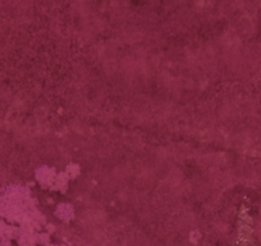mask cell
Masks as SVG:
<instances>
[{
	"label": "cell",
	"instance_id": "1",
	"mask_svg": "<svg viewBox=\"0 0 261 246\" xmlns=\"http://www.w3.org/2000/svg\"><path fill=\"white\" fill-rule=\"evenodd\" d=\"M14 228L4 222H0V246H11V238Z\"/></svg>",
	"mask_w": 261,
	"mask_h": 246
}]
</instances>
